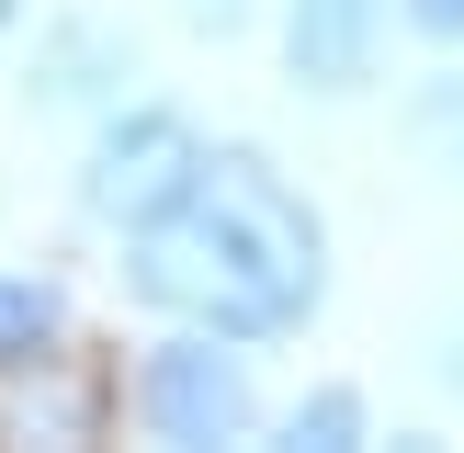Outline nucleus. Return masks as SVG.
<instances>
[{
	"mask_svg": "<svg viewBox=\"0 0 464 453\" xmlns=\"http://www.w3.org/2000/svg\"><path fill=\"white\" fill-rule=\"evenodd\" d=\"M125 294L216 340H295L329 306V226L261 148H204L125 226Z\"/></svg>",
	"mask_w": 464,
	"mask_h": 453,
	"instance_id": "nucleus-1",
	"label": "nucleus"
},
{
	"mask_svg": "<svg viewBox=\"0 0 464 453\" xmlns=\"http://www.w3.org/2000/svg\"><path fill=\"white\" fill-rule=\"evenodd\" d=\"M136 419H148V442H170V453H216V442H249V430H261L249 340H216V329H170L148 362H136Z\"/></svg>",
	"mask_w": 464,
	"mask_h": 453,
	"instance_id": "nucleus-2",
	"label": "nucleus"
},
{
	"mask_svg": "<svg viewBox=\"0 0 464 453\" xmlns=\"http://www.w3.org/2000/svg\"><path fill=\"white\" fill-rule=\"evenodd\" d=\"M193 159H204L193 113H170V102H125L102 136H91V159H80V204H91L102 226H136L181 170H193Z\"/></svg>",
	"mask_w": 464,
	"mask_h": 453,
	"instance_id": "nucleus-3",
	"label": "nucleus"
},
{
	"mask_svg": "<svg viewBox=\"0 0 464 453\" xmlns=\"http://www.w3.org/2000/svg\"><path fill=\"white\" fill-rule=\"evenodd\" d=\"M385 23H397V0H284V68H295V91H317V102L374 91Z\"/></svg>",
	"mask_w": 464,
	"mask_h": 453,
	"instance_id": "nucleus-4",
	"label": "nucleus"
},
{
	"mask_svg": "<svg viewBox=\"0 0 464 453\" xmlns=\"http://www.w3.org/2000/svg\"><path fill=\"white\" fill-rule=\"evenodd\" d=\"M125 68H136V34H113V23L68 12V23H45V34H34V68H23V91H34V102H102Z\"/></svg>",
	"mask_w": 464,
	"mask_h": 453,
	"instance_id": "nucleus-5",
	"label": "nucleus"
},
{
	"mask_svg": "<svg viewBox=\"0 0 464 453\" xmlns=\"http://www.w3.org/2000/svg\"><path fill=\"white\" fill-rule=\"evenodd\" d=\"M68 340V284L57 272H0V374H45Z\"/></svg>",
	"mask_w": 464,
	"mask_h": 453,
	"instance_id": "nucleus-6",
	"label": "nucleus"
},
{
	"mask_svg": "<svg viewBox=\"0 0 464 453\" xmlns=\"http://www.w3.org/2000/svg\"><path fill=\"white\" fill-rule=\"evenodd\" d=\"M397 136H408V148H420V159H430L442 181H464V80H453V68H442V80H420V91H408Z\"/></svg>",
	"mask_w": 464,
	"mask_h": 453,
	"instance_id": "nucleus-7",
	"label": "nucleus"
},
{
	"mask_svg": "<svg viewBox=\"0 0 464 453\" xmlns=\"http://www.w3.org/2000/svg\"><path fill=\"white\" fill-rule=\"evenodd\" d=\"M284 442H295V453H352V442H362V397H352V385L295 397V408H284Z\"/></svg>",
	"mask_w": 464,
	"mask_h": 453,
	"instance_id": "nucleus-8",
	"label": "nucleus"
},
{
	"mask_svg": "<svg viewBox=\"0 0 464 453\" xmlns=\"http://www.w3.org/2000/svg\"><path fill=\"white\" fill-rule=\"evenodd\" d=\"M397 23L420 45H464V0H397Z\"/></svg>",
	"mask_w": 464,
	"mask_h": 453,
	"instance_id": "nucleus-9",
	"label": "nucleus"
},
{
	"mask_svg": "<svg viewBox=\"0 0 464 453\" xmlns=\"http://www.w3.org/2000/svg\"><path fill=\"white\" fill-rule=\"evenodd\" d=\"M181 23H193V34H238L249 0H181Z\"/></svg>",
	"mask_w": 464,
	"mask_h": 453,
	"instance_id": "nucleus-10",
	"label": "nucleus"
},
{
	"mask_svg": "<svg viewBox=\"0 0 464 453\" xmlns=\"http://www.w3.org/2000/svg\"><path fill=\"white\" fill-rule=\"evenodd\" d=\"M430 374H442V397H464V317H453L442 340H430Z\"/></svg>",
	"mask_w": 464,
	"mask_h": 453,
	"instance_id": "nucleus-11",
	"label": "nucleus"
},
{
	"mask_svg": "<svg viewBox=\"0 0 464 453\" xmlns=\"http://www.w3.org/2000/svg\"><path fill=\"white\" fill-rule=\"evenodd\" d=\"M12 23H23V0H0V34H12Z\"/></svg>",
	"mask_w": 464,
	"mask_h": 453,
	"instance_id": "nucleus-12",
	"label": "nucleus"
}]
</instances>
